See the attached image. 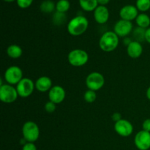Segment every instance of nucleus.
<instances>
[{"label":"nucleus","instance_id":"nucleus-16","mask_svg":"<svg viewBox=\"0 0 150 150\" xmlns=\"http://www.w3.org/2000/svg\"><path fill=\"white\" fill-rule=\"evenodd\" d=\"M35 88L40 92H46L52 88V81L48 76H41L35 81Z\"/></svg>","mask_w":150,"mask_h":150},{"label":"nucleus","instance_id":"nucleus-1","mask_svg":"<svg viewBox=\"0 0 150 150\" xmlns=\"http://www.w3.org/2000/svg\"><path fill=\"white\" fill-rule=\"evenodd\" d=\"M89 21L83 16H77L72 18L67 23V32L72 36H80L88 29Z\"/></svg>","mask_w":150,"mask_h":150},{"label":"nucleus","instance_id":"nucleus-27","mask_svg":"<svg viewBox=\"0 0 150 150\" xmlns=\"http://www.w3.org/2000/svg\"><path fill=\"white\" fill-rule=\"evenodd\" d=\"M56 108H57V106H56V104L54 103L51 101H48L45 104V110L48 113H53L56 111Z\"/></svg>","mask_w":150,"mask_h":150},{"label":"nucleus","instance_id":"nucleus-30","mask_svg":"<svg viewBox=\"0 0 150 150\" xmlns=\"http://www.w3.org/2000/svg\"><path fill=\"white\" fill-rule=\"evenodd\" d=\"M111 119L114 122H117L120 121V120H122V115L119 112H115L113 114V115L111 116Z\"/></svg>","mask_w":150,"mask_h":150},{"label":"nucleus","instance_id":"nucleus-5","mask_svg":"<svg viewBox=\"0 0 150 150\" xmlns=\"http://www.w3.org/2000/svg\"><path fill=\"white\" fill-rule=\"evenodd\" d=\"M105 84V79L101 73L92 72L89 73L86 79V86L88 89L92 91L100 90Z\"/></svg>","mask_w":150,"mask_h":150},{"label":"nucleus","instance_id":"nucleus-23","mask_svg":"<svg viewBox=\"0 0 150 150\" xmlns=\"http://www.w3.org/2000/svg\"><path fill=\"white\" fill-rule=\"evenodd\" d=\"M136 7L142 13L148 11L150 9V0H137Z\"/></svg>","mask_w":150,"mask_h":150},{"label":"nucleus","instance_id":"nucleus-34","mask_svg":"<svg viewBox=\"0 0 150 150\" xmlns=\"http://www.w3.org/2000/svg\"><path fill=\"white\" fill-rule=\"evenodd\" d=\"M4 1H6V2H13V1H17V0H4Z\"/></svg>","mask_w":150,"mask_h":150},{"label":"nucleus","instance_id":"nucleus-13","mask_svg":"<svg viewBox=\"0 0 150 150\" xmlns=\"http://www.w3.org/2000/svg\"><path fill=\"white\" fill-rule=\"evenodd\" d=\"M139 16V10L137 7L132 4H128L122 7L120 11V16L121 19L125 21L135 20Z\"/></svg>","mask_w":150,"mask_h":150},{"label":"nucleus","instance_id":"nucleus-2","mask_svg":"<svg viewBox=\"0 0 150 150\" xmlns=\"http://www.w3.org/2000/svg\"><path fill=\"white\" fill-rule=\"evenodd\" d=\"M119 36L114 32L108 31L103 33L99 40V46L105 52H111L118 47Z\"/></svg>","mask_w":150,"mask_h":150},{"label":"nucleus","instance_id":"nucleus-6","mask_svg":"<svg viewBox=\"0 0 150 150\" xmlns=\"http://www.w3.org/2000/svg\"><path fill=\"white\" fill-rule=\"evenodd\" d=\"M18 93L13 85L2 84L0 86V100L4 103H12L17 100Z\"/></svg>","mask_w":150,"mask_h":150},{"label":"nucleus","instance_id":"nucleus-33","mask_svg":"<svg viewBox=\"0 0 150 150\" xmlns=\"http://www.w3.org/2000/svg\"><path fill=\"white\" fill-rule=\"evenodd\" d=\"M146 98H148V99L150 100V86L149 88L147 89V90H146Z\"/></svg>","mask_w":150,"mask_h":150},{"label":"nucleus","instance_id":"nucleus-15","mask_svg":"<svg viewBox=\"0 0 150 150\" xmlns=\"http://www.w3.org/2000/svg\"><path fill=\"white\" fill-rule=\"evenodd\" d=\"M127 53L130 58H139L143 53V47L141 42L136 40L132 41L127 46Z\"/></svg>","mask_w":150,"mask_h":150},{"label":"nucleus","instance_id":"nucleus-3","mask_svg":"<svg viewBox=\"0 0 150 150\" xmlns=\"http://www.w3.org/2000/svg\"><path fill=\"white\" fill-rule=\"evenodd\" d=\"M23 138L27 142L35 143L40 136V128L38 125L32 121H28L23 124L22 127Z\"/></svg>","mask_w":150,"mask_h":150},{"label":"nucleus","instance_id":"nucleus-26","mask_svg":"<svg viewBox=\"0 0 150 150\" xmlns=\"http://www.w3.org/2000/svg\"><path fill=\"white\" fill-rule=\"evenodd\" d=\"M17 4L22 9H26L30 7L33 2V0H17Z\"/></svg>","mask_w":150,"mask_h":150},{"label":"nucleus","instance_id":"nucleus-24","mask_svg":"<svg viewBox=\"0 0 150 150\" xmlns=\"http://www.w3.org/2000/svg\"><path fill=\"white\" fill-rule=\"evenodd\" d=\"M66 21V16L64 13H59V12H56L53 16V21L56 25H62Z\"/></svg>","mask_w":150,"mask_h":150},{"label":"nucleus","instance_id":"nucleus-12","mask_svg":"<svg viewBox=\"0 0 150 150\" xmlns=\"http://www.w3.org/2000/svg\"><path fill=\"white\" fill-rule=\"evenodd\" d=\"M66 96V92L64 88L59 85L53 86L52 88L48 92V98L49 100L57 104L61 103L64 100Z\"/></svg>","mask_w":150,"mask_h":150},{"label":"nucleus","instance_id":"nucleus-17","mask_svg":"<svg viewBox=\"0 0 150 150\" xmlns=\"http://www.w3.org/2000/svg\"><path fill=\"white\" fill-rule=\"evenodd\" d=\"M79 4L82 10L86 12L95 11L98 7V0H79Z\"/></svg>","mask_w":150,"mask_h":150},{"label":"nucleus","instance_id":"nucleus-4","mask_svg":"<svg viewBox=\"0 0 150 150\" xmlns=\"http://www.w3.org/2000/svg\"><path fill=\"white\" fill-rule=\"evenodd\" d=\"M69 63L74 67H81L89 61L87 52L82 49H74L70 51L67 56Z\"/></svg>","mask_w":150,"mask_h":150},{"label":"nucleus","instance_id":"nucleus-28","mask_svg":"<svg viewBox=\"0 0 150 150\" xmlns=\"http://www.w3.org/2000/svg\"><path fill=\"white\" fill-rule=\"evenodd\" d=\"M22 150H37V146L32 142H27L22 147Z\"/></svg>","mask_w":150,"mask_h":150},{"label":"nucleus","instance_id":"nucleus-21","mask_svg":"<svg viewBox=\"0 0 150 150\" xmlns=\"http://www.w3.org/2000/svg\"><path fill=\"white\" fill-rule=\"evenodd\" d=\"M70 7V3L68 0H59L56 4V10L59 13H65Z\"/></svg>","mask_w":150,"mask_h":150},{"label":"nucleus","instance_id":"nucleus-7","mask_svg":"<svg viewBox=\"0 0 150 150\" xmlns=\"http://www.w3.org/2000/svg\"><path fill=\"white\" fill-rule=\"evenodd\" d=\"M18 96L21 98H28L33 93L35 88V83L29 78H23L16 86Z\"/></svg>","mask_w":150,"mask_h":150},{"label":"nucleus","instance_id":"nucleus-29","mask_svg":"<svg viewBox=\"0 0 150 150\" xmlns=\"http://www.w3.org/2000/svg\"><path fill=\"white\" fill-rule=\"evenodd\" d=\"M142 128L145 131L150 133V119H146L144 121L143 124H142Z\"/></svg>","mask_w":150,"mask_h":150},{"label":"nucleus","instance_id":"nucleus-31","mask_svg":"<svg viewBox=\"0 0 150 150\" xmlns=\"http://www.w3.org/2000/svg\"><path fill=\"white\" fill-rule=\"evenodd\" d=\"M145 40L150 44V27L146 29V34H145Z\"/></svg>","mask_w":150,"mask_h":150},{"label":"nucleus","instance_id":"nucleus-19","mask_svg":"<svg viewBox=\"0 0 150 150\" xmlns=\"http://www.w3.org/2000/svg\"><path fill=\"white\" fill-rule=\"evenodd\" d=\"M136 22L139 27L146 29L150 26V18L147 14L142 13L137 16L136 18Z\"/></svg>","mask_w":150,"mask_h":150},{"label":"nucleus","instance_id":"nucleus-25","mask_svg":"<svg viewBox=\"0 0 150 150\" xmlns=\"http://www.w3.org/2000/svg\"><path fill=\"white\" fill-rule=\"evenodd\" d=\"M83 98H84L85 101H86V103H91L95 102V100L97 99V95L96 93H95V91L88 89V90L84 93Z\"/></svg>","mask_w":150,"mask_h":150},{"label":"nucleus","instance_id":"nucleus-32","mask_svg":"<svg viewBox=\"0 0 150 150\" xmlns=\"http://www.w3.org/2000/svg\"><path fill=\"white\" fill-rule=\"evenodd\" d=\"M110 1V0H98V4L102 6H105V4H108V2Z\"/></svg>","mask_w":150,"mask_h":150},{"label":"nucleus","instance_id":"nucleus-14","mask_svg":"<svg viewBox=\"0 0 150 150\" xmlns=\"http://www.w3.org/2000/svg\"><path fill=\"white\" fill-rule=\"evenodd\" d=\"M95 21L99 24H104L109 18V11L105 6L98 5L94 11Z\"/></svg>","mask_w":150,"mask_h":150},{"label":"nucleus","instance_id":"nucleus-22","mask_svg":"<svg viewBox=\"0 0 150 150\" xmlns=\"http://www.w3.org/2000/svg\"><path fill=\"white\" fill-rule=\"evenodd\" d=\"M145 34H146V29H143V28L138 26L133 30V36L136 41L141 42L145 40Z\"/></svg>","mask_w":150,"mask_h":150},{"label":"nucleus","instance_id":"nucleus-8","mask_svg":"<svg viewBox=\"0 0 150 150\" xmlns=\"http://www.w3.org/2000/svg\"><path fill=\"white\" fill-rule=\"evenodd\" d=\"M23 79V71L18 66H11L6 70L4 79L8 84L17 85Z\"/></svg>","mask_w":150,"mask_h":150},{"label":"nucleus","instance_id":"nucleus-18","mask_svg":"<svg viewBox=\"0 0 150 150\" xmlns=\"http://www.w3.org/2000/svg\"><path fill=\"white\" fill-rule=\"evenodd\" d=\"M7 54L8 57L12 59H18L20 58L23 54V50L19 45L13 44L7 47Z\"/></svg>","mask_w":150,"mask_h":150},{"label":"nucleus","instance_id":"nucleus-11","mask_svg":"<svg viewBox=\"0 0 150 150\" xmlns=\"http://www.w3.org/2000/svg\"><path fill=\"white\" fill-rule=\"evenodd\" d=\"M133 30V23L131 21L125 20L118 21L115 23L114 32L120 38H125Z\"/></svg>","mask_w":150,"mask_h":150},{"label":"nucleus","instance_id":"nucleus-10","mask_svg":"<svg viewBox=\"0 0 150 150\" xmlns=\"http://www.w3.org/2000/svg\"><path fill=\"white\" fill-rule=\"evenodd\" d=\"M114 130L117 134L122 137H128L133 133V125L127 120L122 119L114 124Z\"/></svg>","mask_w":150,"mask_h":150},{"label":"nucleus","instance_id":"nucleus-9","mask_svg":"<svg viewBox=\"0 0 150 150\" xmlns=\"http://www.w3.org/2000/svg\"><path fill=\"white\" fill-rule=\"evenodd\" d=\"M134 143L139 150L150 149V133L142 130L138 132L134 139Z\"/></svg>","mask_w":150,"mask_h":150},{"label":"nucleus","instance_id":"nucleus-20","mask_svg":"<svg viewBox=\"0 0 150 150\" xmlns=\"http://www.w3.org/2000/svg\"><path fill=\"white\" fill-rule=\"evenodd\" d=\"M40 8L42 13H51L56 10V4L51 0H45L40 4Z\"/></svg>","mask_w":150,"mask_h":150}]
</instances>
